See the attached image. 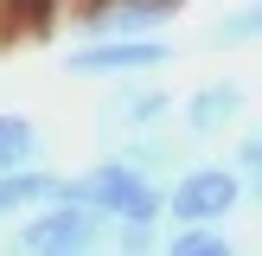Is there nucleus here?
Segmentation results:
<instances>
[{"mask_svg": "<svg viewBox=\"0 0 262 256\" xmlns=\"http://www.w3.org/2000/svg\"><path fill=\"white\" fill-rule=\"evenodd\" d=\"M64 205L96 211L109 230H122V224H166V192L154 186V179L128 173L122 160H96V166H83V173H71Z\"/></svg>", "mask_w": 262, "mask_h": 256, "instance_id": "f257e3e1", "label": "nucleus"}, {"mask_svg": "<svg viewBox=\"0 0 262 256\" xmlns=\"http://www.w3.org/2000/svg\"><path fill=\"white\" fill-rule=\"evenodd\" d=\"M109 243V224L83 205H51L32 211L26 224H13L0 237V256H96Z\"/></svg>", "mask_w": 262, "mask_h": 256, "instance_id": "f03ea898", "label": "nucleus"}, {"mask_svg": "<svg viewBox=\"0 0 262 256\" xmlns=\"http://www.w3.org/2000/svg\"><path fill=\"white\" fill-rule=\"evenodd\" d=\"M243 205V179L230 166H186L166 186V218L173 230H224V218Z\"/></svg>", "mask_w": 262, "mask_h": 256, "instance_id": "7ed1b4c3", "label": "nucleus"}, {"mask_svg": "<svg viewBox=\"0 0 262 256\" xmlns=\"http://www.w3.org/2000/svg\"><path fill=\"white\" fill-rule=\"evenodd\" d=\"M173 115V90H160V83H122L115 96H102L96 102V135L109 141V147H122V141H141V135H160V122Z\"/></svg>", "mask_w": 262, "mask_h": 256, "instance_id": "20e7f679", "label": "nucleus"}, {"mask_svg": "<svg viewBox=\"0 0 262 256\" xmlns=\"http://www.w3.org/2000/svg\"><path fill=\"white\" fill-rule=\"evenodd\" d=\"M166 64H173V45H160V38H96V45L64 51L71 77H128V83H141V77L166 71Z\"/></svg>", "mask_w": 262, "mask_h": 256, "instance_id": "39448f33", "label": "nucleus"}, {"mask_svg": "<svg viewBox=\"0 0 262 256\" xmlns=\"http://www.w3.org/2000/svg\"><path fill=\"white\" fill-rule=\"evenodd\" d=\"M64 19L83 26L77 45H96V38H160L179 19L173 0H109V7H71Z\"/></svg>", "mask_w": 262, "mask_h": 256, "instance_id": "423d86ee", "label": "nucleus"}, {"mask_svg": "<svg viewBox=\"0 0 262 256\" xmlns=\"http://www.w3.org/2000/svg\"><path fill=\"white\" fill-rule=\"evenodd\" d=\"M243 102H250V90H243L237 77H217V83H205V90H192V96H186L179 122H186L192 141H211V135H224V128L243 115Z\"/></svg>", "mask_w": 262, "mask_h": 256, "instance_id": "0eeeda50", "label": "nucleus"}, {"mask_svg": "<svg viewBox=\"0 0 262 256\" xmlns=\"http://www.w3.org/2000/svg\"><path fill=\"white\" fill-rule=\"evenodd\" d=\"M64 192H71V173H51V166L0 179V230L26 224L32 211H51V205H64Z\"/></svg>", "mask_w": 262, "mask_h": 256, "instance_id": "6e6552de", "label": "nucleus"}, {"mask_svg": "<svg viewBox=\"0 0 262 256\" xmlns=\"http://www.w3.org/2000/svg\"><path fill=\"white\" fill-rule=\"evenodd\" d=\"M38 166H45V128L26 109H0V179L38 173Z\"/></svg>", "mask_w": 262, "mask_h": 256, "instance_id": "1a4fd4ad", "label": "nucleus"}, {"mask_svg": "<svg viewBox=\"0 0 262 256\" xmlns=\"http://www.w3.org/2000/svg\"><path fill=\"white\" fill-rule=\"evenodd\" d=\"M109 160H122L128 173H141V179H154V186H173L179 173H186V160H179V147L173 141H160V135H141V141H122V147L109 154Z\"/></svg>", "mask_w": 262, "mask_h": 256, "instance_id": "9d476101", "label": "nucleus"}, {"mask_svg": "<svg viewBox=\"0 0 262 256\" xmlns=\"http://www.w3.org/2000/svg\"><path fill=\"white\" fill-rule=\"evenodd\" d=\"M160 256H237V243L224 230H166Z\"/></svg>", "mask_w": 262, "mask_h": 256, "instance_id": "9b49d317", "label": "nucleus"}, {"mask_svg": "<svg viewBox=\"0 0 262 256\" xmlns=\"http://www.w3.org/2000/svg\"><path fill=\"white\" fill-rule=\"evenodd\" d=\"M211 38H217L224 51H230V45H250V38H262V7H230L224 19H217V32H211Z\"/></svg>", "mask_w": 262, "mask_h": 256, "instance_id": "f8f14e48", "label": "nucleus"}, {"mask_svg": "<svg viewBox=\"0 0 262 256\" xmlns=\"http://www.w3.org/2000/svg\"><path fill=\"white\" fill-rule=\"evenodd\" d=\"M230 173H237V179H262V122L230 147Z\"/></svg>", "mask_w": 262, "mask_h": 256, "instance_id": "ddd939ff", "label": "nucleus"}, {"mask_svg": "<svg viewBox=\"0 0 262 256\" xmlns=\"http://www.w3.org/2000/svg\"><path fill=\"white\" fill-rule=\"evenodd\" d=\"M243 199H250L256 211H262V179H243Z\"/></svg>", "mask_w": 262, "mask_h": 256, "instance_id": "4468645a", "label": "nucleus"}]
</instances>
